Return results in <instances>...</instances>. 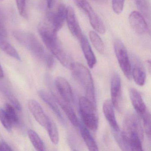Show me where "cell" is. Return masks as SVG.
<instances>
[{
  "mask_svg": "<svg viewBox=\"0 0 151 151\" xmlns=\"http://www.w3.org/2000/svg\"><path fill=\"white\" fill-rule=\"evenodd\" d=\"M55 87L61 97L69 104L74 101L73 92L70 85L62 77H57L55 79Z\"/></svg>",
  "mask_w": 151,
  "mask_h": 151,
  "instance_id": "8fae6325",
  "label": "cell"
},
{
  "mask_svg": "<svg viewBox=\"0 0 151 151\" xmlns=\"http://www.w3.org/2000/svg\"><path fill=\"white\" fill-rule=\"evenodd\" d=\"M89 37L92 44L96 50L100 53H104L105 50L104 43L99 35L95 32L91 31L89 32Z\"/></svg>",
  "mask_w": 151,
  "mask_h": 151,
  "instance_id": "d4e9b609",
  "label": "cell"
},
{
  "mask_svg": "<svg viewBox=\"0 0 151 151\" xmlns=\"http://www.w3.org/2000/svg\"><path fill=\"white\" fill-rule=\"evenodd\" d=\"M136 5L139 10L147 19L150 18V11L147 0H136Z\"/></svg>",
  "mask_w": 151,
  "mask_h": 151,
  "instance_id": "f1b7e54d",
  "label": "cell"
},
{
  "mask_svg": "<svg viewBox=\"0 0 151 151\" xmlns=\"http://www.w3.org/2000/svg\"><path fill=\"white\" fill-rule=\"evenodd\" d=\"M129 22L133 30L139 35L148 32L147 24L143 16L137 11L132 12L129 17Z\"/></svg>",
  "mask_w": 151,
  "mask_h": 151,
  "instance_id": "7c38bea8",
  "label": "cell"
},
{
  "mask_svg": "<svg viewBox=\"0 0 151 151\" xmlns=\"http://www.w3.org/2000/svg\"><path fill=\"white\" fill-rule=\"evenodd\" d=\"M50 78L47 76L46 80L47 85L51 90L52 96L53 97L56 103L60 106L63 112L66 114L67 117L70 121V122L75 127H78L80 122L78 121L76 115L71 106V104L63 100L57 92L55 86L52 85V82L50 81Z\"/></svg>",
  "mask_w": 151,
  "mask_h": 151,
  "instance_id": "52a82bcc",
  "label": "cell"
},
{
  "mask_svg": "<svg viewBox=\"0 0 151 151\" xmlns=\"http://www.w3.org/2000/svg\"><path fill=\"white\" fill-rule=\"evenodd\" d=\"M27 134L32 144L36 150L39 151H45V146L44 142L36 132L29 129L28 131Z\"/></svg>",
  "mask_w": 151,
  "mask_h": 151,
  "instance_id": "cb8c5ba5",
  "label": "cell"
},
{
  "mask_svg": "<svg viewBox=\"0 0 151 151\" xmlns=\"http://www.w3.org/2000/svg\"><path fill=\"white\" fill-rule=\"evenodd\" d=\"M66 20L68 27L72 35L80 40L83 36L74 9L71 7L67 8Z\"/></svg>",
  "mask_w": 151,
  "mask_h": 151,
  "instance_id": "5bb4252c",
  "label": "cell"
},
{
  "mask_svg": "<svg viewBox=\"0 0 151 151\" xmlns=\"http://www.w3.org/2000/svg\"><path fill=\"white\" fill-rule=\"evenodd\" d=\"M145 63L146 65L147 69L149 70V73H150V70H151V62H150V61L148 60H147Z\"/></svg>",
  "mask_w": 151,
  "mask_h": 151,
  "instance_id": "e575fe53",
  "label": "cell"
},
{
  "mask_svg": "<svg viewBox=\"0 0 151 151\" xmlns=\"http://www.w3.org/2000/svg\"><path fill=\"white\" fill-rule=\"evenodd\" d=\"M143 119V125L146 135L149 139H151V115L148 109L141 116Z\"/></svg>",
  "mask_w": 151,
  "mask_h": 151,
  "instance_id": "83f0119b",
  "label": "cell"
},
{
  "mask_svg": "<svg viewBox=\"0 0 151 151\" xmlns=\"http://www.w3.org/2000/svg\"><path fill=\"white\" fill-rule=\"evenodd\" d=\"M78 105L85 126L92 131H96L99 125V118L96 107L86 97H80Z\"/></svg>",
  "mask_w": 151,
  "mask_h": 151,
  "instance_id": "5b68a950",
  "label": "cell"
},
{
  "mask_svg": "<svg viewBox=\"0 0 151 151\" xmlns=\"http://www.w3.org/2000/svg\"><path fill=\"white\" fill-rule=\"evenodd\" d=\"M38 95L41 98V99L44 101L45 103H46L49 108L52 110L53 112L56 115L57 117L61 122L62 123L65 124H66L65 119L60 110L59 109V107L57 106L56 101L53 97L50 95L48 93L43 90L39 91Z\"/></svg>",
  "mask_w": 151,
  "mask_h": 151,
  "instance_id": "2e32d148",
  "label": "cell"
},
{
  "mask_svg": "<svg viewBox=\"0 0 151 151\" xmlns=\"http://www.w3.org/2000/svg\"><path fill=\"white\" fill-rule=\"evenodd\" d=\"M56 0H45L46 6L48 10H51L54 6Z\"/></svg>",
  "mask_w": 151,
  "mask_h": 151,
  "instance_id": "836d02e7",
  "label": "cell"
},
{
  "mask_svg": "<svg viewBox=\"0 0 151 151\" xmlns=\"http://www.w3.org/2000/svg\"><path fill=\"white\" fill-rule=\"evenodd\" d=\"M110 92L113 106L118 112H121L122 107V82L120 76L117 73H115L112 76Z\"/></svg>",
  "mask_w": 151,
  "mask_h": 151,
  "instance_id": "9c48e42d",
  "label": "cell"
},
{
  "mask_svg": "<svg viewBox=\"0 0 151 151\" xmlns=\"http://www.w3.org/2000/svg\"><path fill=\"white\" fill-rule=\"evenodd\" d=\"M38 32L45 45L63 67L70 69L74 63L72 58L65 51L53 31L52 24L45 18L39 25Z\"/></svg>",
  "mask_w": 151,
  "mask_h": 151,
  "instance_id": "7a4b0ae2",
  "label": "cell"
},
{
  "mask_svg": "<svg viewBox=\"0 0 151 151\" xmlns=\"http://www.w3.org/2000/svg\"><path fill=\"white\" fill-rule=\"evenodd\" d=\"M13 36L22 45L27 48L38 60L44 62L49 68L54 65V59L52 55L46 51L37 37L32 32L22 30L13 32Z\"/></svg>",
  "mask_w": 151,
  "mask_h": 151,
  "instance_id": "3957f363",
  "label": "cell"
},
{
  "mask_svg": "<svg viewBox=\"0 0 151 151\" xmlns=\"http://www.w3.org/2000/svg\"><path fill=\"white\" fill-rule=\"evenodd\" d=\"M73 1L78 7L85 11L88 15L93 28L99 33L104 34L106 29L102 20L93 10L87 0H73Z\"/></svg>",
  "mask_w": 151,
  "mask_h": 151,
  "instance_id": "ba28073f",
  "label": "cell"
},
{
  "mask_svg": "<svg viewBox=\"0 0 151 151\" xmlns=\"http://www.w3.org/2000/svg\"><path fill=\"white\" fill-rule=\"evenodd\" d=\"M117 144L124 151H143L144 130L138 117L130 113L124 119L122 131L114 133Z\"/></svg>",
  "mask_w": 151,
  "mask_h": 151,
  "instance_id": "6da1fadb",
  "label": "cell"
},
{
  "mask_svg": "<svg viewBox=\"0 0 151 151\" xmlns=\"http://www.w3.org/2000/svg\"><path fill=\"white\" fill-rule=\"evenodd\" d=\"M45 128L47 129L51 141L54 145H58L59 142V135L58 129L54 122L49 116Z\"/></svg>",
  "mask_w": 151,
  "mask_h": 151,
  "instance_id": "603a6c76",
  "label": "cell"
},
{
  "mask_svg": "<svg viewBox=\"0 0 151 151\" xmlns=\"http://www.w3.org/2000/svg\"><path fill=\"white\" fill-rule=\"evenodd\" d=\"M114 49L122 71L128 79H130L132 77L131 64L125 46L121 40H116L114 43Z\"/></svg>",
  "mask_w": 151,
  "mask_h": 151,
  "instance_id": "8992f818",
  "label": "cell"
},
{
  "mask_svg": "<svg viewBox=\"0 0 151 151\" xmlns=\"http://www.w3.org/2000/svg\"><path fill=\"white\" fill-rule=\"evenodd\" d=\"M0 92L7 99H8L16 109L18 111L22 110V106L19 101L7 86L1 82H0Z\"/></svg>",
  "mask_w": 151,
  "mask_h": 151,
  "instance_id": "7402d4cb",
  "label": "cell"
},
{
  "mask_svg": "<svg viewBox=\"0 0 151 151\" xmlns=\"http://www.w3.org/2000/svg\"><path fill=\"white\" fill-rule=\"evenodd\" d=\"M5 111L11 120L13 124H18L19 123V117L16 112L14 107L13 105L8 103L6 104Z\"/></svg>",
  "mask_w": 151,
  "mask_h": 151,
  "instance_id": "f546056e",
  "label": "cell"
},
{
  "mask_svg": "<svg viewBox=\"0 0 151 151\" xmlns=\"http://www.w3.org/2000/svg\"><path fill=\"white\" fill-rule=\"evenodd\" d=\"M70 70L74 78L84 90L86 97L96 107L94 83L90 70L81 63L74 62Z\"/></svg>",
  "mask_w": 151,
  "mask_h": 151,
  "instance_id": "277c9868",
  "label": "cell"
},
{
  "mask_svg": "<svg viewBox=\"0 0 151 151\" xmlns=\"http://www.w3.org/2000/svg\"><path fill=\"white\" fill-rule=\"evenodd\" d=\"M125 0H112V7L116 14H119L122 12Z\"/></svg>",
  "mask_w": 151,
  "mask_h": 151,
  "instance_id": "4dcf8cb0",
  "label": "cell"
},
{
  "mask_svg": "<svg viewBox=\"0 0 151 151\" xmlns=\"http://www.w3.org/2000/svg\"><path fill=\"white\" fill-rule=\"evenodd\" d=\"M114 107L111 101L107 100L103 103V113L113 131H118L120 130V129L116 119Z\"/></svg>",
  "mask_w": 151,
  "mask_h": 151,
  "instance_id": "ac0fdd59",
  "label": "cell"
},
{
  "mask_svg": "<svg viewBox=\"0 0 151 151\" xmlns=\"http://www.w3.org/2000/svg\"><path fill=\"white\" fill-rule=\"evenodd\" d=\"M78 127L80 133L86 146L90 151H97L99 150L98 145L86 127L82 123H79Z\"/></svg>",
  "mask_w": 151,
  "mask_h": 151,
  "instance_id": "ffe728a7",
  "label": "cell"
},
{
  "mask_svg": "<svg viewBox=\"0 0 151 151\" xmlns=\"http://www.w3.org/2000/svg\"><path fill=\"white\" fill-rule=\"evenodd\" d=\"M3 77H4V72H3V69L0 64V78H3Z\"/></svg>",
  "mask_w": 151,
  "mask_h": 151,
  "instance_id": "d590c367",
  "label": "cell"
},
{
  "mask_svg": "<svg viewBox=\"0 0 151 151\" xmlns=\"http://www.w3.org/2000/svg\"><path fill=\"white\" fill-rule=\"evenodd\" d=\"M0 121L5 129L10 132L12 130L13 123L5 109L0 108Z\"/></svg>",
  "mask_w": 151,
  "mask_h": 151,
  "instance_id": "4316f807",
  "label": "cell"
},
{
  "mask_svg": "<svg viewBox=\"0 0 151 151\" xmlns=\"http://www.w3.org/2000/svg\"><path fill=\"white\" fill-rule=\"evenodd\" d=\"M132 77L135 83L139 86H143L145 83L146 75L143 65L137 58L132 56Z\"/></svg>",
  "mask_w": 151,
  "mask_h": 151,
  "instance_id": "9a60e30c",
  "label": "cell"
},
{
  "mask_svg": "<svg viewBox=\"0 0 151 151\" xmlns=\"http://www.w3.org/2000/svg\"><path fill=\"white\" fill-rule=\"evenodd\" d=\"M67 8L65 5L60 4L55 13H48L47 17L52 24L53 31L57 33L62 28L66 18Z\"/></svg>",
  "mask_w": 151,
  "mask_h": 151,
  "instance_id": "30bf717a",
  "label": "cell"
},
{
  "mask_svg": "<svg viewBox=\"0 0 151 151\" xmlns=\"http://www.w3.org/2000/svg\"><path fill=\"white\" fill-rule=\"evenodd\" d=\"M93 1H95L96 2H98V3H105L106 1H107V0H92Z\"/></svg>",
  "mask_w": 151,
  "mask_h": 151,
  "instance_id": "8d00e7d4",
  "label": "cell"
},
{
  "mask_svg": "<svg viewBox=\"0 0 151 151\" xmlns=\"http://www.w3.org/2000/svg\"><path fill=\"white\" fill-rule=\"evenodd\" d=\"M0 146H1V143H0Z\"/></svg>",
  "mask_w": 151,
  "mask_h": 151,
  "instance_id": "f35d334b",
  "label": "cell"
},
{
  "mask_svg": "<svg viewBox=\"0 0 151 151\" xmlns=\"http://www.w3.org/2000/svg\"><path fill=\"white\" fill-rule=\"evenodd\" d=\"M81 47L86 62L90 68H93L97 63L95 55L93 53L90 44L86 38L84 36L80 39Z\"/></svg>",
  "mask_w": 151,
  "mask_h": 151,
  "instance_id": "d6986e66",
  "label": "cell"
},
{
  "mask_svg": "<svg viewBox=\"0 0 151 151\" xmlns=\"http://www.w3.org/2000/svg\"><path fill=\"white\" fill-rule=\"evenodd\" d=\"M0 35L6 38L7 37V32L4 24L3 18L1 14H0Z\"/></svg>",
  "mask_w": 151,
  "mask_h": 151,
  "instance_id": "1f68e13d",
  "label": "cell"
},
{
  "mask_svg": "<svg viewBox=\"0 0 151 151\" xmlns=\"http://www.w3.org/2000/svg\"><path fill=\"white\" fill-rule=\"evenodd\" d=\"M129 95L134 109L138 114L141 117L147 109L141 95L137 89L131 88L130 90Z\"/></svg>",
  "mask_w": 151,
  "mask_h": 151,
  "instance_id": "e0dca14e",
  "label": "cell"
},
{
  "mask_svg": "<svg viewBox=\"0 0 151 151\" xmlns=\"http://www.w3.org/2000/svg\"><path fill=\"white\" fill-rule=\"evenodd\" d=\"M4 1V0H0V1Z\"/></svg>",
  "mask_w": 151,
  "mask_h": 151,
  "instance_id": "74e56055",
  "label": "cell"
},
{
  "mask_svg": "<svg viewBox=\"0 0 151 151\" xmlns=\"http://www.w3.org/2000/svg\"><path fill=\"white\" fill-rule=\"evenodd\" d=\"M5 37L0 35V49L9 56L21 60V57L16 49L6 40Z\"/></svg>",
  "mask_w": 151,
  "mask_h": 151,
  "instance_id": "44dd1931",
  "label": "cell"
},
{
  "mask_svg": "<svg viewBox=\"0 0 151 151\" xmlns=\"http://www.w3.org/2000/svg\"><path fill=\"white\" fill-rule=\"evenodd\" d=\"M30 0H16L17 6L20 16L27 19L29 17V3Z\"/></svg>",
  "mask_w": 151,
  "mask_h": 151,
  "instance_id": "484cf974",
  "label": "cell"
},
{
  "mask_svg": "<svg viewBox=\"0 0 151 151\" xmlns=\"http://www.w3.org/2000/svg\"><path fill=\"white\" fill-rule=\"evenodd\" d=\"M28 106L35 120L41 126L45 128L48 116L46 114L39 103L35 100L30 99L28 101Z\"/></svg>",
  "mask_w": 151,
  "mask_h": 151,
  "instance_id": "4fadbf2b",
  "label": "cell"
},
{
  "mask_svg": "<svg viewBox=\"0 0 151 151\" xmlns=\"http://www.w3.org/2000/svg\"><path fill=\"white\" fill-rule=\"evenodd\" d=\"M12 147L5 141H2L1 143L0 151H13Z\"/></svg>",
  "mask_w": 151,
  "mask_h": 151,
  "instance_id": "d6a6232c",
  "label": "cell"
}]
</instances>
